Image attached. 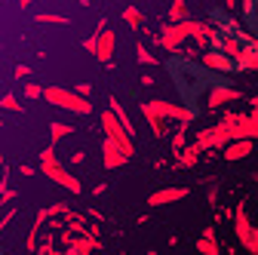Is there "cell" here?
Instances as JSON below:
<instances>
[{"label": "cell", "instance_id": "1", "mask_svg": "<svg viewBox=\"0 0 258 255\" xmlns=\"http://www.w3.org/2000/svg\"><path fill=\"white\" fill-rule=\"evenodd\" d=\"M40 99L61 108V111H71V114H89L92 111L89 99H83V95H77L74 89H64V86H46Z\"/></svg>", "mask_w": 258, "mask_h": 255}, {"label": "cell", "instance_id": "2", "mask_svg": "<svg viewBox=\"0 0 258 255\" xmlns=\"http://www.w3.org/2000/svg\"><path fill=\"white\" fill-rule=\"evenodd\" d=\"M40 172H43L49 181H55L58 187H64L68 194H83V184H80V178H77L74 172H68V169H64V163H58L55 157H52V160H40Z\"/></svg>", "mask_w": 258, "mask_h": 255}, {"label": "cell", "instance_id": "3", "mask_svg": "<svg viewBox=\"0 0 258 255\" xmlns=\"http://www.w3.org/2000/svg\"><path fill=\"white\" fill-rule=\"evenodd\" d=\"M190 37V19H181V22H169L160 28V34H154V40L163 46L166 52H178L181 43Z\"/></svg>", "mask_w": 258, "mask_h": 255}, {"label": "cell", "instance_id": "4", "mask_svg": "<svg viewBox=\"0 0 258 255\" xmlns=\"http://www.w3.org/2000/svg\"><path fill=\"white\" fill-rule=\"evenodd\" d=\"M102 130H105V139H111V142L126 154V157H133V154H136V148H133V136L123 130V123H120L111 111H105V114H102Z\"/></svg>", "mask_w": 258, "mask_h": 255}, {"label": "cell", "instance_id": "5", "mask_svg": "<svg viewBox=\"0 0 258 255\" xmlns=\"http://www.w3.org/2000/svg\"><path fill=\"white\" fill-rule=\"evenodd\" d=\"M148 108H151L154 114H160L163 120H178V123H181V130H184L187 123L197 120V114H194L190 108H184V105H172V102H166V99H151Z\"/></svg>", "mask_w": 258, "mask_h": 255}, {"label": "cell", "instance_id": "6", "mask_svg": "<svg viewBox=\"0 0 258 255\" xmlns=\"http://www.w3.org/2000/svg\"><path fill=\"white\" fill-rule=\"evenodd\" d=\"M114 43H117V34L111 28H102V34H99V40H95V49H92V55L102 61V65H111V55H114Z\"/></svg>", "mask_w": 258, "mask_h": 255}, {"label": "cell", "instance_id": "7", "mask_svg": "<svg viewBox=\"0 0 258 255\" xmlns=\"http://www.w3.org/2000/svg\"><path fill=\"white\" fill-rule=\"evenodd\" d=\"M237 99H243L240 95V89H231V86H212L209 89V95H206V108H224V105H231V102H237Z\"/></svg>", "mask_w": 258, "mask_h": 255}, {"label": "cell", "instance_id": "8", "mask_svg": "<svg viewBox=\"0 0 258 255\" xmlns=\"http://www.w3.org/2000/svg\"><path fill=\"white\" fill-rule=\"evenodd\" d=\"M187 194H190L187 187H160V190H154V194L148 197V206H169V203L184 200Z\"/></svg>", "mask_w": 258, "mask_h": 255}, {"label": "cell", "instance_id": "9", "mask_svg": "<svg viewBox=\"0 0 258 255\" xmlns=\"http://www.w3.org/2000/svg\"><path fill=\"white\" fill-rule=\"evenodd\" d=\"M234 68H240V71H258V37L252 40V43H243L240 46V55L234 58Z\"/></svg>", "mask_w": 258, "mask_h": 255}, {"label": "cell", "instance_id": "10", "mask_svg": "<svg viewBox=\"0 0 258 255\" xmlns=\"http://www.w3.org/2000/svg\"><path fill=\"white\" fill-rule=\"evenodd\" d=\"M252 231H255V225H252V221H249V215H246V206L240 203V206L234 209V234H237L240 246H246V240L252 237Z\"/></svg>", "mask_w": 258, "mask_h": 255}, {"label": "cell", "instance_id": "11", "mask_svg": "<svg viewBox=\"0 0 258 255\" xmlns=\"http://www.w3.org/2000/svg\"><path fill=\"white\" fill-rule=\"evenodd\" d=\"M102 160H105V169H120V166L129 163V157H126L111 139H105V145H102Z\"/></svg>", "mask_w": 258, "mask_h": 255}, {"label": "cell", "instance_id": "12", "mask_svg": "<svg viewBox=\"0 0 258 255\" xmlns=\"http://www.w3.org/2000/svg\"><path fill=\"white\" fill-rule=\"evenodd\" d=\"M203 65L206 68H212V71H221V74H231L234 71V61L224 55V52H218V49H209V52H203Z\"/></svg>", "mask_w": 258, "mask_h": 255}, {"label": "cell", "instance_id": "13", "mask_svg": "<svg viewBox=\"0 0 258 255\" xmlns=\"http://www.w3.org/2000/svg\"><path fill=\"white\" fill-rule=\"evenodd\" d=\"M252 139H231L228 145H224V160H243V157L252 154Z\"/></svg>", "mask_w": 258, "mask_h": 255}, {"label": "cell", "instance_id": "14", "mask_svg": "<svg viewBox=\"0 0 258 255\" xmlns=\"http://www.w3.org/2000/svg\"><path fill=\"white\" fill-rule=\"evenodd\" d=\"M197 252L200 255H218V240H215V228L209 225L206 231H203V237L197 240Z\"/></svg>", "mask_w": 258, "mask_h": 255}, {"label": "cell", "instance_id": "15", "mask_svg": "<svg viewBox=\"0 0 258 255\" xmlns=\"http://www.w3.org/2000/svg\"><path fill=\"white\" fill-rule=\"evenodd\" d=\"M142 114H145V120H148V126H151V133L160 139V136H166V120L160 117V114H154L151 108H148V102H142Z\"/></svg>", "mask_w": 258, "mask_h": 255}, {"label": "cell", "instance_id": "16", "mask_svg": "<svg viewBox=\"0 0 258 255\" xmlns=\"http://www.w3.org/2000/svg\"><path fill=\"white\" fill-rule=\"evenodd\" d=\"M240 46H243V43H240L234 34H228V37H218V52H224V55H228L231 61L240 55Z\"/></svg>", "mask_w": 258, "mask_h": 255}, {"label": "cell", "instance_id": "17", "mask_svg": "<svg viewBox=\"0 0 258 255\" xmlns=\"http://www.w3.org/2000/svg\"><path fill=\"white\" fill-rule=\"evenodd\" d=\"M123 22L133 28V31H142V28H145V13H142L139 7H126V10H123Z\"/></svg>", "mask_w": 258, "mask_h": 255}, {"label": "cell", "instance_id": "18", "mask_svg": "<svg viewBox=\"0 0 258 255\" xmlns=\"http://www.w3.org/2000/svg\"><path fill=\"white\" fill-rule=\"evenodd\" d=\"M108 108H111V114H114V117H117V120L123 123V130H126L129 136H136V130H133V120H129V117H126V111H123V105H120L117 99H108Z\"/></svg>", "mask_w": 258, "mask_h": 255}, {"label": "cell", "instance_id": "19", "mask_svg": "<svg viewBox=\"0 0 258 255\" xmlns=\"http://www.w3.org/2000/svg\"><path fill=\"white\" fill-rule=\"evenodd\" d=\"M74 133V126H68V123H49V139H52V145H58V139H68Z\"/></svg>", "mask_w": 258, "mask_h": 255}, {"label": "cell", "instance_id": "20", "mask_svg": "<svg viewBox=\"0 0 258 255\" xmlns=\"http://www.w3.org/2000/svg\"><path fill=\"white\" fill-rule=\"evenodd\" d=\"M181 166H197V160H200V148L194 145V148H181Z\"/></svg>", "mask_w": 258, "mask_h": 255}, {"label": "cell", "instance_id": "21", "mask_svg": "<svg viewBox=\"0 0 258 255\" xmlns=\"http://www.w3.org/2000/svg\"><path fill=\"white\" fill-rule=\"evenodd\" d=\"M0 108H4V111H13V114H22V111H25V105H22V102L16 99L13 92H7L4 99H0Z\"/></svg>", "mask_w": 258, "mask_h": 255}, {"label": "cell", "instance_id": "22", "mask_svg": "<svg viewBox=\"0 0 258 255\" xmlns=\"http://www.w3.org/2000/svg\"><path fill=\"white\" fill-rule=\"evenodd\" d=\"M136 58L142 61V65H157V55H154L145 43H139V46H136Z\"/></svg>", "mask_w": 258, "mask_h": 255}, {"label": "cell", "instance_id": "23", "mask_svg": "<svg viewBox=\"0 0 258 255\" xmlns=\"http://www.w3.org/2000/svg\"><path fill=\"white\" fill-rule=\"evenodd\" d=\"M37 22H43V25H68V16H58V13H40Z\"/></svg>", "mask_w": 258, "mask_h": 255}, {"label": "cell", "instance_id": "24", "mask_svg": "<svg viewBox=\"0 0 258 255\" xmlns=\"http://www.w3.org/2000/svg\"><path fill=\"white\" fill-rule=\"evenodd\" d=\"M25 95H28V99H40V95H43V86L28 83V86H25Z\"/></svg>", "mask_w": 258, "mask_h": 255}, {"label": "cell", "instance_id": "25", "mask_svg": "<svg viewBox=\"0 0 258 255\" xmlns=\"http://www.w3.org/2000/svg\"><path fill=\"white\" fill-rule=\"evenodd\" d=\"M240 10L246 16H255V0H240Z\"/></svg>", "mask_w": 258, "mask_h": 255}, {"label": "cell", "instance_id": "26", "mask_svg": "<svg viewBox=\"0 0 258 255\" xmlns=\"http://www.w3.org/2000/svg\"><path fill=\"white\" fill-rule=\"evenodd\" d=\"M64 212H68V206H64V203H55V206L46 209V215H64Z\"/></svg>", "mask_w": 258, "mask_h": 255}, {"label": "cell", "instance_id": "27", "mask_svg": "<svg viewBox=\"0 0 258 255\" xmlns=\"http://www.w3.org/2000/svg\"><path fill=\"white\" fill-rule=\"evenodd\" d=\"M13 218H16V209H10V212H7L4 218H0V234H4V228L10 225V221H13Z\"/></svg>", "mask_w": 258, "mask_h": 255}, {"label": "cell", "instance_id": "28", "mask_svg": "<svg viewBox=\"0 0 258 255\" xmlns=\"http://www.w3.org/2000/svg\"><path fill=\"white\" fill-rule=\"evenodd\" d=\"M74 92H77V95H83V99H86V95H92V86H89V83H80V86H77Z\"/></svg>", "mask_w": 258, "mask_h": 255}, {"label": "cell", "instance_id": "29", "mask_svg": "<svg viewBox=\"0 0 258 255\" xmlns=\"http://www.w3.org/2000/svg\"><path fill=\"white\" fill-rule=\"evenodd\" d=\"M181 148H184V136H175V139H172V151L181 154Z\"/></svg>", "mask_w": 258, "mask_h": 255}, {"label": "cell", "instance_id": "30", "mask_svg": "<svg viewBox=\"0 0 258 255\" xmlns=\"http://www.w3.org/2000/svg\"><path fill=\"white\" fill-rule=\"evenodd\" d=\"M52 157H55V151H52V145H49V148H43V151H40V160H52Z\"/></svg>", "mask_w": 258, "mask_h": 255}, {"label": "cell", "instance_id": "31", "mask_svg": "<svg viewBox=\"0 0 258 255\" xmlns=\"http://www.w3.org/2000/svg\"><path fill=\"white\" fill-rule=\"evenodd\" d=\"M28 74H31L28 65H16V77H28Z\"/></svg>", "mask_w": 258, "mask_h": 255}, {"label": "cell", "instance_id": "32", "mask_svg": "<svg viewBox=\"0 0 258 255\" xmlns=\"http://www.w3.org/2000/svg\"><path fill=\"white\" fill-rule=\"evenodd\" d=\"M86 160V151H74V157H71V163H83Z\"/></svg>", "mask_w": 258, "mask_h": 255}, {"label": "cell", "instance_id": "33", "mask_svg": "<svg viewBox=\"0 0 258 255\" xmlns=\"http://www.w3.org/2000/svg\"><path fill=\"white\" fill-rule=\"evenodd\" d=\"M209 203H212V206L218 203V187H215V184H212V190H209Z\"/></svg>", "mask_w": 258, "mask_h": 255}, {"label": "cell", "instance_id": "34", "mask_svg": "<svg viewBox=\"0 0 258 255\" xmlns=\"http://www.w3.org/2000/svg\"><path fill=\"white\" fill-rule=\"evenodd\" d=\"M221 4L228 7V10H234V7H237V0H221Z\"/></svg>", "mask_w": 258, "mask_h": 255}, {"label": "cell", "instance_id": "35", "mask_svg": "<svg viewBox=\"0 0 258 255\" xmlns=\"http://www.w3.org/2000/svg\"><path fill=\"white\" fill-rule=\"evenodd\" d=\"M31 4H34V0H19V7H22V10H28Z\"/></svg>", "mask_w": 258, "mask_h": 255}, {"label": "cell", "instance_id": "36", "mask_svg": "<svg viewBox=\"0 0 258 255\" xmlns=\"http://www.w3.org/2000/svg\"><path fill=\"white\" fill-rule=\"evenodd\" d=\"M4 187H7V178H4V175H0V194H4Z\"/></svg>", "mask_w": 258, "mask_h": 255}, {"label": "cell", "instance_id": "37", "mask_svg": "<svg viewBox=\"0 0 258 255\" xmlns=\"http://www.w3.org/2000/svg\"><path fill=\"white\" fill-rule=\"evenodd\" d=\"M252 108H255V114H258V95H255V99H252Z\"/></svg>", "mask_w": 258, "mask_h": 255}, {"label": "cell", "instance_id": "38", "mask_svg": "<svg viewBox=\"0 0 258 255\" xmlns=\"http://www.w3.org/2000/svg\"><path fill=\"white\" fill-rule=\"evenodd\" d=\"M43 255H61V252H55V249H46V252H43Z\"/></svg>", "mask_w": 258, "mask_h": 255}, {"label": "cell", "instance_id": "39", "mask_svg": "<svg viewBox=\"0 0 258 255\" xmlns=\"http://www.w3.org/2000/svg\"><path fill=\"white\" fill-rule=\"evenodd\" d=\"M148 255H160V252H148Z\"/></svg>", "mask_w": 258, "mask_h": 255}, {"label": "cell", "instance_id": "40", "mask_svg": "<svg viewBox=\"0 0 258 255\" xmlns=\"http://www.w3.org/2000/svg\"><path fill=\"white\" fill-rule=\"evenodd\" d=\"M0 163H4V157H0Z\"/></svg>", "mask_w": 258, "mask_h": 255}]
</instances>
